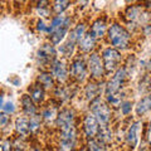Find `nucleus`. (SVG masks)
Wrapping results in <instances>:
<instances>
[{"label": "nucleus", "instance_id": "nucleus-1", "mask_svg": "<svg viewBox=\"0 0 151 151\" xmlns=\"http://www.w3.org/2000/svg\"><path fill=\"white\" fill-rule=\"evenodd\" d=\"M108 34V42L119 49H126L130 45L131 35L124 27H121L120 24H112L110 27V29L107 32Z\"/></svg>", "mask_w": 151, "mask_h": 151}, {"label": "nucleus", "instance_id": "nucleus-2", "mask_svg": "<svg viewBox=\"0 0 151 151\" xmlns=\"http://www.w3.org/2000/svg\"><path fill=\"white\" fill-rule=\"evenodd\" d=\"M91 110H92L93 116L96 117L98 124H101L102 126H107L108 121L111 119L110 106H108L107 103L102 102L100 97H97L91 102Z\"/></svg>", "mask_w": 151, "mask_h": 151}, {"label": "nucleus", "instance_id": "nucleus-3", "mask_svg": "<svg viewBox=\"0 0 151 151\" xmlns=\"http://www.w3.org/2000/svg\"><path fill=\"white\" fill-rule=\"evenodd\" d=\"M102 59L106 72H113L120 64L121 53L115 48H106L102 53Z\"/></svg>", "mask_w": 151, "mask_h": 151}, {"label": "nucleus", "instance_id": "nucleus-4", "mask_svg": "<svg viewBox=\"0 0 151 151\" xmlns=\"http://www.w3.org/2000/svg\"><path fill=\"white\" fill-rule=\"evenodd\" d=\"M37 58L40 64L43 65H50L55 60V49L53 44H43L37 52Z\"/></svg>", "mask_w": 151, "mask_h": 151}, {"label": "nucleus", "instance_id": "nucleus-5", "mask_svg": "<svg viewBox=\"0 0 151 151\" xmlns=\"http://www.w3.org/2000/svg\"><path fill=\"white\" fill-rule=\"evenodd\" d=\"M125 78H126V69L125 68L117 69L115 76L108 81L107 86H106V94L107 96H110V94H116L119 92V89L122 87V84L125 82Z\"/></svg>", "mask_w": 151, "mask_h": 151}, {"label": "nucleus", "instance_id": "nucleus-6", "mask_svg": "<svg viewBox=\"0 0 151 151\" xmlns=\"http://www.w3.org/2000/svg\"><path fill=\"white\" fill-rule=\"evenodd\" d=\"M88 69L91 72L92 78L94 79H101L105 76V67L101 60V57L97 53H92L88 59Z\"/></svg>", "mask_w": 151, "mask_h": 151}, {"label": "nucleus", "instance_id": "nucleus-7", "mask_svg": "<svg viewBox=\"0 0 151 151\" xmlns=\"http://www.w3.org/2000/svg\"><path fill=\"white\" fill-rule=\"evenodd\" d=\"M70 73H72V76L78 82L84 81L86 74H87V67H86V63H84V60L82 58L73 59L72 64H70Z\"/></svg>", "mask_w": 151, "mask_h": 151}, {"label": "nucleus", "instance_id": "nucleus-8", "mask_svg": "<svg viewBox=\"0 0 151 151\" xmlns=\"http://www.w3.org/2000/svg\"><path fill=\"white\" fill-rule=\"evenodd\" d=\"M83 130H84V134H86L87 137L89 139H93L94 136L98 134V122L96 120V117L93 115H86L84 116V121H83Z\"/></svg>", "mask_w": 151, "mask_h": 151}, {"label": "nucleus", "instance_id": "nucleus-9", "mask_svg": "<svg viewBox=\"0 0 151 151\" xmlns=\"http://www.w3.org/2000/svg\"><path fill=\"white\" fill-rule=\"evenodd\" d=\"M52 76H54V78H57L59 82L67 81L68 69L64 62H62V60H54V63L52 64Z\"/></svg>", "mask_w": 151, "mask_h": 151}, {"label": "nucleus", "instance_id": "nucleus-10", "mask_svg": "<svg viewBox=\"0 0 151 151\" xmlns=\"http://www.w3.org/2000/svg\"><path fill=\"white\" fill-rule=\"evenodd\" d=\"M69 23H70V18H65V22L64 24L59 28V29H57L55 32H53L50 34V40H52V44H59L60 40L64 38V35L67 34L68 32V28H69Z\"/></svg>", "mask_w": 151, "mask_h": 151}, {"label": "nucleus", "instance_id": "nucleus-11", "mask_svg": "<svg viewBox=\"0 0 151 151\" xmlns=\"http://www.w3.org/2000/svg\"><path fill=\"white\" fill-rule=\"evenodd\" d=\"M105 33H106V20L103 18L102 19L98 18L92 24L89 34H91L94 39H98V38H102L105 35Z\"/></svg>", "mask_w": 151, "mask_h": 151}, {"label": "nucleus", "instance_id": "nucleus-12", "mask_svg": "<svg viewBox=\"0 0 151 151\" xmlns=\"http://www.w3.org/2000/svg\"><path fill=\"white\" fill-rule=\"evenodd\" d=\"M22 105H23V111H24L25 115L30 116V117L37 115V107H35L34 102H33V100L30 98L29 94H23Z\"/></svg>", "mask_w": 151, "mask_h": 151}, {"label": "nucleus", "instance_id": "nucleus-13", "mask_svg": "<svg viewBox=\"0 0 151 151\" xmlns=\"http://www.w3.org/2000/svg\"><path fill=\"white\" fill-rule=\"evenodd\" d=\"M15 130L19 135L22 136H29L30 134V126H29V120L25 117H18L15 121Z\"/></svg>", "mask_w": 151, "mask_h": 151}, {"label": "nucleus", "instance_id": "nucleus-14", "mask_svg": "<svg viewBox=\"0 0 151 151\" xmlns=\"http://www.w3.org/2000/svg\"><path fill=\"white\" fill-rule=\"evenodd\" d=\"M139 126H140L139 122H135V124L131 125V127L129 129V132H127L126 140H127V144H129V146L131 149H134L135 146L137 145V141H139V137H137Z\"/></svg>", "mask_w": 151, "mask_h": 151}, {"label": "nucleus", "instance_id": "nucleus-15", "mask_svg": "<svg viewBox=\"0 0 151 151\" xmlns=\"http://www.w3.org/2000/svg\"><path fill=\"white\" fill-rule=\"evenodd\" d=\"M79 49H81L82 52H84V53H89L93 48H94V45H96V39L89 34H87L86 33V35H84L83 38H82V40L79 42Z\"/></svg>", "mask_w": 151, "mask_h": 151}, {"label": "nucleus", "instance_id": "nucleus-16", "mask_svg": "<svg viewBox=\"0 0 151 151\" xmlns=\"http://www.w3.org/2000/svg\"><path fill=\"white\" fill-rule=\"evenodd\" d=\"M84 35H86V25L84 24H78L72 32H70L69 39H72L74 43H79Z\"/></svg>", "mask_w": 151, "mask_h": 151}, {"label": "nucleus", "instance_id": "nucleus-17", "mask_svg": "<svg viewBox=\"0 0 151 151\" xmlns=\"http://www.w3.org/2000/svg\"><path fill=\"white\" fill-rule=\"evenodd\" d=\"M149 110H151V93L149 96L144 97L137 103V106H136V113L140 116V115H144L145 112H147Z\"/></svg>", "mask_w": 151, "mask_h": 151}, {"label": "nucleus", "instance_id": "nucleus-18", "mask_svg": "<svg viewBox=\"0 0 151 151\" xmlns=\"http://www.w3.org/2000/svg\"><path fill=\"white\" fill-rule=\"evenodd\" d=\"M30 91V98L33 100V102H42L44 98V89L42 88L39 84H34L29 88Z\"/></svg>", "mask_w": 151, "mask_h": 151}, {"label": "nucleus", "instance_id": "nucleus-19", "mask_svg": "<svg viewBox=\"0 0 151 151\" xmlns=\"http://www.w3.org/2000/svg\"><path fill=\"white\" fill-rule=\"evenodd\" d=\"M38 82H39V86L42 88H50V87H53V77H52V74L50 73H40L39 76H38Z\"/></svg>", "mask_w": 151, "mask_h": 151}, {"label": "nucleus", "instance_id": "nucleus-20", "mask_svg": "<svg viewBox=\"0 0 151 151\" xmlns=\"http://www.w3.org/2000/svg\"><path fill=\"white\" fill-rule=\"evenodd\" d=\"M126 15L131 22H140L141 15H142V10H141L140 6H130L126 12Z\"/></svg>", "mask_w": 151, "mask_h": 151}, {"label": "nucleus", "instance_id": "nucleus-21", "mask_svg": "<svg viewBox=\"0 0 151 151\" xmlns=\"http://www.w3.org/2000/svg\"><path fill=\"white\" fill-rule=\"evenodd\" d=\"M98 136L101 144H108L112 140V132L107 126H101V129L98 130Z\"/></svg>", "mask_w": 151, "mask_h": 151}, {"label": "nucleus", "instance_id": "nucleus-22", "mask_svg": "<svg viewBox=\"0 0 151 151\" xmlns=\"http://www.w3.org/2000/svg\"><path fill=\"white\" fill-rule=\"evenodd\" d=\"M98 92H100V88H98V86L96 83L89 82L87 84V87H86V97H87V100L93 101L94 98L98 97Z\"/></svg>", "mask_w": 151, "mask_h": 151}, {"label": "nucleus", "instance_id": "nucleus-23", "mask_svg": "<svg viewBox=\"0 0 151 151\" xmlns=\"http://www.w3.org/2000/svg\"><path fill=\"white\" fill-rule=\"evenodd\" d=\"M64 22H65V18L63 15H57L55 18H53V20H52L50 27H48V32L52 34V33L55 32L57 29H59V28L64 24Z\"/></svg>", "mask_w": 151, "mask_h": 151}, {"label": "nucleus", "instance_id": "nucleus-24", "mask_svg": "<svg viewBox=\"0 0 151 151\" xmlns=\"http://www.w3.org/2000/svg\"><path fill=\"white\" fill-rule=\"evenodd\" d=\"M57 108L54 107H48V108H45L44 112H43V119L47 121V122H49L52 120H54L57 119Z\"/></svg>", "mask_w": 151, "mask_h": 151}, {"label": "nucleus", "instance_id": "nucleus-25", "mask_svg": "<svg viewBox=\"0 0 151 151\" xmlns=\"http://www.w3.org/2000/svg\"><path fill=\"white\" fill-rule=\"evenodd\" d=\"M69 4H70L69 1H55L54 5H53V9H54V12L58 14V15H60V13H62L63 10H65V9L68 8Z\"/></svg>", "mask_w": 151, "mask_h": 151}, {"label": "nucleus", "instance_id": "nucleus-26", "mask_svg": "<svg viewBox=\"0 0 151 151\" xmlns=\"http://www.w3.org/2000/svg\"><path fill=\"white\" fill-rule=\"evenodd\" d=\"M87 149H88V151H103L102 144L100 141H96V140H89Z\"/></svg>", "mask_w": 151, "mask_h": 151}, {"label": "nucleus", "instance_id": "nucleus-27", "mask_svg": "<svg viewBox=\"0 0 151 151\" xmlns=\"http://www.w3.org/2000/svg\"><path fill=\"white\" fill-rule=\"evenodd\" d=\"M29 126H30V131L38 130V129H39V126H40V117L38 115H34L33 117H30Z\"/></svg>", "mask_w": 151, "mask_h": 151}, {"label": "nucleus", "instance_id": "nucleus-28", "mask_svg": "<svg viewBox=\"0 0 151 151\" xmlns=\"http://www.w3.org/2000/svg\"><path fill=\"white\" fill-rule=\"evenodd\" d=\"M55 96H58L60 100L64 101V100H67V98L69 97V93L65 91V88H64V87L60 86V87H58V88L55 89Z\"/></svg>", "mask_w": 151, "mask_h": 151}, {"label": "nucleus", "instance_id": "nucleus-29", "mask_svg": "<svg viewBox=\"0 0 151 151\" xmlns=\"http://www.w3.org/2000/svg\"><path fill=\"white\" fill-rule=\"evenodd\" d=\"M9 121H10V116L5 112H0V127H5Z\"/></svg>", "mask_w": 151, "mask_h": 151}, {"label": "nucleus", "instance_id": "nucleus-30", "mask_svg": "<svg viewBox=\"0 0 151 151\" xmlns=\"http://www.w3.org/2000/svg\"><path fill=\"white\" fill-rule=\"evenodd\" d=\"M131 102L129 101H125V102H122L121 103V111L124 115H129V113L131 112Z\"/></svg>", "mask_w": 151, "mask_h": 151}, {"label": "nucleus", "instance_id": "nucleus-31", "mask_svg": "<svg viewBox=\"0 0 151 151\" xmlns=\"http://www.w3.org/2000/svg\"><path fill=\"white\" fill-rule=\"evenodd\" d=\"M38 30L39 32H48V27H47L42 20H39L38 22Z\"/></svg>", "mask_w": 151, "mask_h": 151}, {"label": "nucleus", "instance_id": "nucleus-32", "mask_svg": "<svg viewBox=\"0 0 151 151\" xmlns=\"http://www.w3.org/2000/svg\"><path fill=\"white\" fill-rule=\"evenodd\" d=\"M4 111H5V113L6 112H14V105L12 102H8L5 106H4Z\"/></svg>", "mask_w": 151, "mask_h": 151}, {"label": "nucleus", "instance_id": "nucleus-33", "mask_svg": "<svg viewBox=\"0 0 151 151\" xmlns=\"http://www.w3.org/2000/svg\"><path fill=\"white\" fill-rule=\"evenodd\" d=\"M10 146H12V145H10V142H9V141H6V142L3 145L1 150H3V151H9V150H10Z\"/></svg>", "mask_w": 151, "mask_h": 151}, {"label": "nucleus", "instance_id": "nucleus-34", "mask_svg": "<svg viewBox=\"0 0 151 151\" xmlns=\"http://www.w3.org/2000/svg\"><path fill=\"white\" fill-rule=\"evenodd\" d=\"M147 139H149V142L151 144V121H150V125H149V132H147Z\"/></svg>", "mask_w": 151, "mask_h": 151}, {"label": "nucleus", "instance_id": "nucleus-35", "mask_svg": "<svg viewBox=\"0 0 151 151\" xmlns=\"http://www.w3.org/2000/svg\"><path fill=\"white\" fill-rule=\"evenodd\" d=\"M146 8H147V9H151V1H147V3H146V5H145Z\"/></svg>", "mask_w": 151, "mask_h": 151}, {"label": "nucleus", "instance_id": "nucleus-36", "mask_svg": "<svg viewBox=\"0 0 151 151\" xmlns=\"http://www.w3.org/2000/svg\"><path fill=\"white\" fill-rule=\"evenodd\" d=\"M3 105V96H0V106Z\"/></svg>", "mask_w": 151, "mask_h": 151}, {"label": "nucleus", "instance_id": "nucleus-37", "mask_svg": "<svg viewBox=\"0 0 151 151\" xmlns=\"http://www.w3.org/2000/svg\"><path fill=\"white\" fill-rule=\"evenodd\" d=\"M32 151H40L39 149H32Z\"/></svg>", "mask_w": 151, "mask_h": 151}, {"label": "nucleus", "instance_id": "nucleus-38", "mask_svg": "<svg viewBox=\"0 0 151 151\" xmlns=\"http://www.w3.org/2000/svg\"><path fill=\"white\" fill-rule=\"evenodd\" d=\"M82 151H88V149H87V147H84V149H82Z\"/></svg>", "mask_w": 151, "mask_h": 151}, {"label": "nucleus", "instance_id": "nucleus-39", "mask_svg": "<svg viewBox=\"0 0 151 151\" xmlns=\"http://www.w3.org/2000/svg\"><path fill=\"white\" fill-rule=\"evenodd\" d=\"M149 69H150V70H151V62H150V63H149Z\"/></svg>", "mask_w": 151, "mask_h": 151}, {"label": "nucleus", "instance_id": "nucleus-40", "mask_svg": "<svg viewBox=\"0 0 151 151\" xmlns=\"http://www.w3.org/2000/svg\"><path fill=\"white\" fill-rule=\"evenodd\" d=\"M0 10H1V3H0Z\"/></svg>", "mask_w": 151, "mask_h": 151}, {"label": "nucleus", "instance_id": "nucleus-41", "mask_svg": "<svg viewBox=\"0 0 151 151\" xmlns=\"http://www.w3.org/2000/svg\"><path fill=\"white\" fill-rule=\"evenodd\" d=\"M149 27H150V29H151V23H150V25H149Z\"/></svg>", "mask_w": 151, "mask_h": 151}, {"label": "nucleus", "instance_id": "nucleus-42", "mask_svg": "<svg viewBox=\"0 0 151 151\" xmlns=\"http://www.w3.org/2000/svg\"><path fill=\"white\" fill-rule=\"evenodd\" d=\"M18 151H20V150H18Z\"/></svg>", "mask_w": 151, "mask_h": 151}]
</instances>
